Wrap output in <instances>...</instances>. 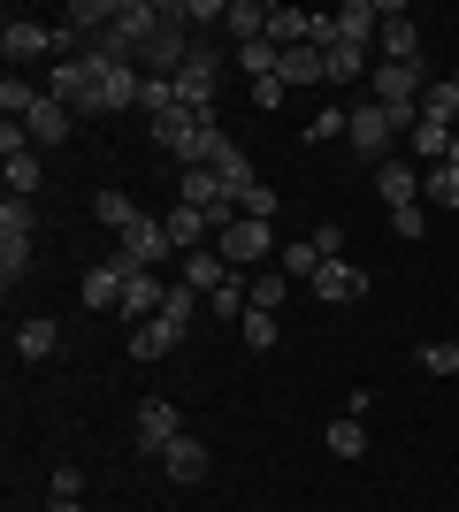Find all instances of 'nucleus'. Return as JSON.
<instances>
[{
	"label": "nucleus",
	"mask_w": 459,
	"mask_h": 512,
	"mask_svg": "<svg viewBox=\"0 0 459 512\" xmlns=\"http://www.w3.org/2000/svg\"><path fill=\"white\" fill-rule=\"evenodd\" d=\"M215 253L238 268V276H261V260H276L284 245H276V230L268 222H253V214H238L230 230H215Z\"/></svg>",
	"instance_id": "1"
},
{
	"label": "nucleus",
	"mask_w": 459,
	"mask_h": 512,
	"mask_svg": "<svg viewBox=\"0 0 459 512\" xmlns=\"http://www.w3.org/2000/svg\"><path fill=\"white\" fill-rule=\"evenodd\" d=\"M176 207L207 214V230H230V222H238V199L222 192L215 169H184V176H176Z\"/></svg>",
	"instance_id": "2"
},
{
	"label": "nucleus",
	"mask_w": 459,
	"mask_h": 512,
	"mask_svg": "<svg viewBox=\"0 0 459 512\" xmlns=\"http://www.w3.org/2000/svg\"><path fill=\"white\" fill-rule=\"evenodd\" d=\"M368 85H375L368 100H383L391 115H414V107H421V92L437 85V77H429L421 62H375V77H368Z\"/></svg>",
	"instance_id": "3"
},
{
	"label": "nucleus",
	"mask_w": 459,
	"mask_h": 512,
	"mask_svg": "<svg viewBox=\"0 0 459 512\" xmlns=\"http://www.w3.org/2000/svg\"><path fill=\"white\" fill-rule=\"evenodd\" d=\"M115 260H131V268H146V276H161L176 260V245H169V230H161V214H138L131 230L115 237Z\"/></svg>",
	"instance_id": "4"
},
{
	"label": "nucleus",
	"mask_w": 459,
	"mask_h": 512,
	"mask_svg": "<svg viewBox=\"0 0 459 512\" xmlns=\"http://www.w3.org/2000/svg\"><path fill=\"white\" fill-rule=\"evenodd\" d=\"M215 77H222V54L215 46H192V62L176 69V107H192V115H215Z\"/></svg>",
	"instance_id": "5"
},
{
	"label": "nucleus",
	"mask_w": 459,
	"mask_h": 512,
	"mask_svg": "<svg viewBox=\"0 0 459 512\" xmlns=\"http://www.w3.org/2000/svg\"><path fill=\"white\" fill-rule=\"evenodd\" d=\"M352 153H368L375 169H383V161H391V138H398V123H391V107L383 100H352Z\"/></svg>",
	"instance_id": "6"
},
{
	"label": "nucleus",
	"mask_w": 459,
	"mask_h": 512,
	"mask_svg": "<svg viewBox=\"0 0 459 512\" xmlns=\"http://www.w3.org/2000/svg\"><path fill=\"white\" fill-rule=\"evenodd\" d=\"M215 123V115H192V107H169V115H153V146H169L184 169H199V130Z\"/></svg>",
	"instance_id": "7"
},
{
	"label": "nucleus",
	"mask_w": 459,
	"mask_h": 512,
	"mask_svg": "<svg viewBox=\"0 0 459 512\" xmlns=\"http://www.w3.org/2000/svg\"><path fill=\"white\" fill-rule=\"evenodd\" d=\"M131 436H138V451H153V459H161V451H169L176 436H184V413H176L169 398H138V421H131Z\"/></svg>",
	"instance_id": "8"
},
{
	"label": "nucleus",
	"mask_w": 459,
	"mask_h": 512,
	"mask_svg": "<svg viewBox=\"0 0 459 512\" xmlns=\"http://www.w3.org/2000/svg\"><path fill=\"white\" fill-rule=\"evenodd\" d=\"M306 291H314L322 306H360V299H368V268H352V260H322Z\"/></svg>",
	"instance_id": "9"
},
{
	"label": "nucleus",
	"mask_w": 459,
	"mask_h": 512,
	"mask_svg": "<svg viewBox=\"0 0 459 512\" xmlns=\"http://www.w3.org/2000/svg\"><path fill=\"white\" fill-rule=\"evenodd\" d=\"M0 54H8V69H16V62H39V54H54V23L8 16V23H0Z\"/></svg>",
	"instance_id": "10"
},
{
	"label": "nucleus",
	"mask_w": 459,
	"mask_h": 512,
	"mask_svg": "<svg viewBox=\"0 0 459 512\" xmlns=\"http://www.w3.org/2000/svg\"><path fill=\"white\" fill-rule=\"evenodd\" d=\"M161 306H169V283H161V276H146V268H131V283H123V306H115V314H123V321L138 329V321H153Z\"/></svg>",
	"instance_id": "11"
},
{
	"label": "nucleus",
	"mask_w": 459,
	"mask_h": 512,
	"mask_svg": "<svg viewBox=\"0 0 459 512\" xmlns=\"http://www.w3.org/2000/svg\"><path fill=\"white\" fill-rule=\"evenodd\" d=\"M176 268H184V291H199V299H215L222 283L238 276V268H230V260L215 253V245H199V253H184V260H176Z\"/></svg>",
	"instance_id": "12"
},
{
	"label": "nucleus",
	"mask_w": 459,
	"mask_h": 512,
	"mask_svg": "<svg viewBox=\"0 0 459 512\" xmlns=\"http://www.w3.org/2000/svg\"><path fill=\"white\" fill-rule=\"evenodd\" d=\"M123 283H131V260H100V268H85V306H92V314H115V306H123Z\"/></svg>",
	"instance_id": "13"
},
{
	"label": "nucleus",
	"mask_w": 459,
	"mask_h": 512,
	"mask_svg": "<svg viewBox=\"0 0 459 512\" xmlns=\"http://www.w3.org/2000/svg\"><path fill=\"white\" fill-rule=\"evenodd\" d=\"M69 130H77V115H69V107L54 100V92H46V100L31 107V115H23V138H31V146H62Z\"/></svg>",
	"instance_id": "14"
},
{
	"label": "nucleus",
	"mask_w": 459,
	"mask_h": 512,
	"mask_svg": "<svg viewBox=\"0 0 459 512\" xmlns=\"http://www.w3.org/2000/svg\"><path fill=\"white\" fill-rule=\"evenodd\" d=\"M375 46H383V62H421V31L406 8H383V31H375Z\"/></svg>",
	"instance_id": "15"
},
{
	"label": "nucleus",
	"mask_w": 459,
	"mask_h": 512,
	"mask_svg": "<svg viewBox=\"0 0 459 512\" xmlns=\"http://www.w3.org/2000/svg\"><path fill=\"white\" fill-rule=\"evenodd\" d=\"M375 192H383V207H421V176H414V161H398V153H391V161H383V169H375Z\"/></svg>",
	"instance_id": "16"
},
{
	"label": "nucleus",
	"mask_w": 459,
	"mask_h": 512,
	"mask_svg": "<svg viewBox=\"0 0 459 512\" xmlns=\"http://www.w3.org/2000/svg\"><path fill=\"white\" fill-rule=\"evenodd\" d=\"M322 77H329V85H360V77H375V69H368V46L329 39V46H322Z\"/></svg>",
	"instance_id": "17"
},
{
	"label": "nucleus",
	"mask_w": 459,
	"mask_h": 512,
	"mask_svg": "<svg viewBox=\"0 0 459 512\" xmlns=\"http://www.w3.org/2000/svg\"><path fill=\"white\" fill-rule=\"evenodd\" d=\"M161 467H169V482H184V490H192V482H207V444H199L192 428H184V436L161 451Z\"/></svg>",
	"instance_id": "18"
},
{
	"label": "nucleus",
	"mask_w": 459,
	"mask_h": 512,
	"mask_svg": "<svg viewBox=\"0 0 459 512\" xmlns=\"http://www.w3.org/2000/svg\"><path fill=\"white\" fill-rule=\"evenodd\" d=\"M0 176H8V199H39V184H46V169H39V153H31V146L0 153Z\"/></svg>",
	"instance_id": "19"
},
{
	"label": "nucleus",
	"mask_w": 459,
	"mask_h": 512,
	"mask_svg": "<svg viewBox=\"0 0 459 512\" xmlns=\"http://www.w3.org/2000/svg\"><path fill=\"white\" fill-rule=\"evenodd\" d=\"M375 31H383V8H375V0H345V8H337V39L375 46Z\"/></svg>",
	"instance_id": "20"
},
{
	"label": "nucleus",
	"mask_w": 459,
	"mask_h": 512,
	"mask_svg": "<svg viewBox=\"0 0 459 512\" xmlns=\"http://www.w3.org/2000/svg\"><path fill=\"white\" fill-rule=\"evenodd\" d=\"M54 344H62V329H54V321L46 314H31V321H16V360H54Z\"/></svg>",
	"instance_id": "21"
},
{
	"label": "nucleus",
	"mask_w": 459,
	"mask_h": 512,
	"mask_svg": "<svg viewBox=\"0 0 459 512\" xmlns=\"http://www.w3.org/2000/svg\"><path fill=\"white\" fill-rule=\"evenodd\" d=\"M421 123H437V130H459V85H452V77H437V85L421 92Z\"/></svg>",
	"instance_id": "22"
},
{
	"label": "nucleus",
	"mask_w": 459,
	"mask_h": 512,
	"mask_svg": "<svg viewBox=\"0 0 459 512\" xmlns=\"http://www.w3.org/2000/svg\"><path fill=\"white\" fill-rule=\"evenodd\" d=\"M222 31H230L238 46L268 39V8H261V0H230V16H222Z\"/></svg>",
	"instance_id": "23"
},
{
	"label": "nucleus",
	"mask_w": 459,
	"mask_h": 512,
	"mask_svg": "<svg viewBox=\"0 0 459 512\" xmlns=\"http://www.w3.org/2000/svg\"><path fill=\"white\" fill-rule=\"evenodd\" d=\"M322 444H329V459H360V451H368V421H352V413H337V421L322 428Z\"/></svg>",
	"instance_id": "24"
},
{
	"label": "nucleus",
	"mask_w": 459,
	"mask_h": 512,
	"mask_svg": "<svg viewBox=\"0 0 459 512\" xmlns=\"http://www.w3.org/2000/svg\"><path fill=\"white\" fill-rule=\"evenodd\" d=\"M161 230H169L176 260H184V253H199V237H207V214H192V207H169V214H161Z\"/></svg>",
	"instance_id": "25"
},
{
	"label": "nucleus",
	"mask_w": 459,
	"mask_h": 512,
	"mask_svg": "<svg viewBox=\"0 0 459 512\" xmlns=\"http://www.w3.org/2000/svg\"><path fill=\"white\" fill-rule=\"evenodd\" d=\"M176 344H184V337L153 314V321H138V329H131V360H161V352H176Z\"/></svg>",
	"instance_id": "26"
},
{
	"label": "nucleus",
	"mask_w": 459,
	"mask_h": 512,
	"mask_svg": "<svg viewBox=\"0 0 459 512\" xmlns=\"http://www.w3.org/2000/svg\"><path fill=\"white\" fill-rule=\"evenodd\" d=\"M268 39H276V46L291 54V46H306V39H314V16H306V8H268Z\"/></svg>",
	"instance_id": "27"
},
{
	"label": "nucleus",
	"mask_w": 459,
	"mask_h": 512,
	"mask_svg": "<svg viewBox=\"0 0 459 512\" xmlns=\"http://www.w3.org/2000/svg\"><path fill=\"white\" fill-rule=\"evenodd\" d=\"M92 214H100V222H108V230L123 237V230H131V222H138V214H146V207H138L131 192H115V184H108V192H92Z\"/></svg>",
	"instance_id": "28"
},
{
	"label": "nucleus",
	"mask_w": 459,
	"mask_h": 512,
	"mask_svg": "<svg viewBox=\"0 0 459 512\" xmlns=\"http://www.w3.org/2000/svg\"><path fill=\"white\" fill-rule=\"evenodd\" d=\"M291 85H329V77H322V46H291V54H284V92Z\"/></svg>",
	"instance_id": "29"
},
{
	"label": "nucleus",
	"mask_w": 459,
	"mask_h": 512,
	"mask_svg": "<svg viewBox=\"0 0 459 512\" xmlns=\"http://www.w3.org/2000/svg\"><path fill=\"white\" fill-rule=\"evenodd\" d=\"M39 100H46V85H23L16 69H8V85H0V115H8V123H23V115H31Z\"/></svg>",
	"instance_id": "30"
},
{
	"label": "nucleus",
	"mask_w": 459,
	"mask_h": 512,
	"mask_svg": "<svg viewBox=\"0 0 459 512\" xmlns=\"http://www.w3.org/2000/svg\"><path fill=\"white\" fill-rule=\"evenodd\" d=\"M31 276V237H0V291H16Z\"/></svg>",
	"instance_id": "31"
},
{
	"label": "nucleus",
	"mask_w": 459,
	"mask_h": 512,
	"mask_svg": "<svg viewBox=\"0 0 459 512\" xmlns=\"http://www.w3.org/2000/svg\"><path fill=\"white\" fill-rule=\"evenodd\" d=\"M406 153H421V161L437 169L444 153H452V130H437V123H414V130H406Z\"/></svg>",
	"instance_id": "32"
},
{
	"label": "nucleus",
	"mask_w": 459,
	"mask_h": 512,
	"mask_svg": "<svg viewBox=\"0 0 459 512\" xmlns=\"http://www.w3.org/2000/svg\"><path fill=\"white\" fill-rule=\"evenodd\" d=\"M215 176H222V192H230V199H238L245 184H261V169L245 161V146H230V153H222V161H215Z\"/></svg>",
	"instance_id": "33"
},
{
	"label": "nucleus",
	"mask_w": 459,
	"mask_h": 512,
	"mask_svg": "<svg viewBox=\"0 0 459 512\" xmlns=\"http://www.w3.org/2000/svg\"><path fill=\"white\" fill-rule=\"evenodd\" d=\"M284 299H291V276L284 268H261V276H253V306H261V314H284Z\"/></svg>",
	"instance_id": "34"
},
{
	"label": "nucleus",
	"mask_w": 459,
	"mask_h": 512,
	"mask_svg": "<svg viewBox=\"0 0 459 512\" xmlns=\"http://www.w3.org/2000/svg\"><path fill=\"white\" fill-rule=\"evenodd\" d=\"M238 337H245V352H276V337H284V329H276V314H261V306H253V314L238 321Z\"/></svg>",
	"instance_id": "35"
},
{
	"label": "nucleus",
	"mask_w": 459,
	"mask_h": 512,
	"mask_svg": "<svg viewBox=\"0 0 459 512\" xmlns=\"http://www.w3.org/2000/svg\"><path fill=\"white\" fill-rule=\"evenodd\" d=\"M276 268H284L291 283H314V268H322V253H314V245H306V237H299V245H284V253H276Z\"/></svg>",
	"instance_id": "36"
},
{
	"label": "nucleus",
	"mask_w": 459,
	"mask_h": 512,
	"mask_svg": "<svg viewBox=\"0 0 459 512\" xmlns=\"http://www.w3.org/2000/svg\"><path fill=\"white\" fill-rule=\"evenodd\" d=\"M421 199H437V207H459V169H452V161H437V169L421 176Z\"/></svg>",
	"instance_id": "37"
},
{
	"label": "nucleus",
	"mask_w": 459,
	"mask_h": 512,
	"mask_svg": "<svg viewBox=\"0 0 459 512\" xmlns=\"http://www.w3.org/2000/svg\"><path fill=\"white\" fill-rule=\"evenodd\" d=\"M352 130V107H322L314 123H306V146H329V138H345Z\"/></svg>",
	"instance_id": "38"
},
{
	"label": "nucleus",
	"mask_w": 459,
	"mask_h": 512,
	"mask_svg": "<svg viewBox=\"0 0 459 512\" xmlns=\"http://www.w3.org/2000/svg\"><path fill=\"white\" fill-rule=\"evenodd\" d=\"M39 230V207L31 199H0V237H31Z\"/></svg>",
	"instance_id": "39"
},
{
	"label": "nucleus",
	"mask_w": 459,
	"mask_h": 512,
	"mask_svg": "<svg viewBox=\"0 0 459 512\" xmlns=\"http://www.w3.org/2000/svg\"><path fill=\"white\" fill-rule=\"evenodd\" d=\"M192 314H199V291H184V283H169V306H161V321H169L176 337L192 329Z\"/></svg>",
	"instance_id": "40"
},
{
	"label": "nucleus",
	"mask_w": 459,
	"mask_h": 512,
	"mask_svg": "<svg viewBox=\"0 0 459 512\" xmlns=\"http://www.w3.org/2000/svg\"><path fill=\"white\" fill-rule=\"evenodd\" d=\"M421 367H429V375H459V337H444V344H421Z\"/></svg>",
	"instance_id": "41"
},
{
	"label": "nucleus",
	"mask_w": 459,
	"mask_h": 512,
	"mask_svg": "<svg viewBox=\"0 0 459 512\" xmlns=\"http://www.w3.org/2000/svg\"><path fill=\"white\" fill-rule=\"evenodd\" d=\"M238 214H253V222H268V214H276V192H268V176L238 192Z\"/></svg>",
	"instance_id": "42"
},
{
	"label": "nucleus",
	"mask_w": 459,
	"mask_h": 512,
	"mask_svg": "<svg viewBox=\"0 0 459 512\" xmlns=\"http://www.w3.org/2000/svg\"><path fill=\"white\" fill-rule=\"evenodd\" d=\"M306 245H314L322 260H345V222H322V230L306 237Z\"/></svg>",
	"instance_id": "43"
},
{
	"label": "nucleus",
	"mask_w": 459,
	"mask_h": 512,
	"mask_svg": "<svg viewBox=\"0 0 459 512\" xmlns=\"http://www.w3.org/2000/svg\"><path fill=\"white\" fill-rule=\"evenodd\" d=\"M391 230H398V237H406V245H414V237H421V230H429V214H421V207H398V214H391Z\"/></svg>",
	"instance_id": "44"
},
{
	"label": "nucleus",
	"mask_w": 459,
	"mask_h": 512,
	"mask_svg": "<svg viewBox=\"0 0 459 512\" xmlns=\"http://www.w3.org/2000/svg\"><path fill=\"white\" fill-rule=\"evenodd\" d=\"M253 107H261V115H268V107H284V77H261V85H253Z\"/></svg>",
	"instance_id": "45"
},
{
	"label": "nucleus",
	"mask_w": 459,
	"mask_h": 512,
	"mask_svg": "<svg viewBox=\"0 0 459 512\" xmlns=\"http://www.w3.org/2000/svg\"><path fill=\"white\" fill-rule=\"evenodd\" d=\"M46 512H85V505H77V497H54V505H46Z\"/></svg>",
	"instance_id": "46"
},
{
	"label": "nucleus",
	"mask_w": 459,
	"mask_h": 512,
	"mask_svg": "<svg viewBox=\"0 0 459 512\" xmlns=\"http://www.w3.org/2000/svg\"><path fill=\"white\" fill-rule=\"evenodd\" d=\"M444 161H452V169H459V130H452V153H444Z\"/></svg>",
	"instance_id": "47"
},
{
	"label": "nucleus",
	"mask_w": 459,
	"mask_h": 512,
	"mask_svg": "<svg viewBox=\"0 0 459 512\" xmlns=\"http://www.w3.org/2000/svg\"><path fill=\"white\" fill-rule=\"evenodd\" d=\"M452 85H459V69H452Z\"/></svg>",
	"instance_id": "48"
}]
</instances>
